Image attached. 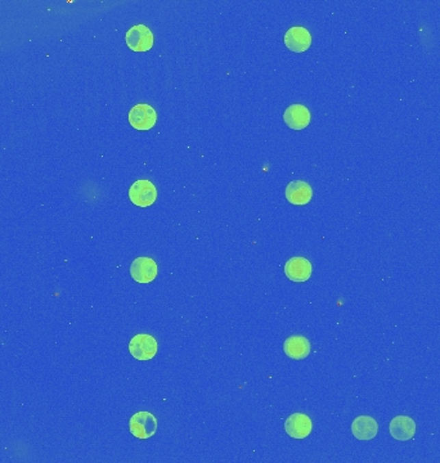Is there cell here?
<instances>
[{"label":"cell","instance_id":"6da1fadb","mask_svg":"<svg viewBox=\"0 0 440 463\" xmlns=\"http://www.w3.org/2000/svg\"><path fill=\"white\" fill-rule=\"evenodd\" d=\"M129 430L134 438L150 439L157 430V420L150 412H138L130 418Z\"/></svg>","mask_w":440,"mask_h":463},{"label":"cell","instance_id":"7a4b0ae2","mask_svg":"<svg viewBox=\"0 0 440 463\" xmlns=\"http://www.w3.org/2000/svg\"><path fill=\"white\" fill-rule=\"evenodd\" d=\"M159 350V344L156 338L147 334H140L135 335L130 340L129 351L133 355V358L138 360H151L155 358Z\"/></svg>","mask_w":440,"mask_h":463},{"label":"cell","instance_id":"3957f363","mask_svg":"<svg viewBox=\"0 0 440 463\" xmlns=\"http://www.w3.org/2000/svg\"><path fill=\"white\" fill-rule=\"evenodd\" d=\"M129 199L135 206L148 208L157 200V190L151 180H137L129 188Z\"/></svg>","mask_w":440,"mask_h":463},{"label":"cell","instance_id":"277c9868","mask_svg":"<svg viewBox=\"0 0 440 463\" xmlns=\"http://www.w3.org/2000/svg\"><path fill=\"white\" fill-rule=\"evenodd\" d=\"M125 42L134 52H147L153 47V34L144 25H135L128 30Z\"/></svg>","mask_w":440,"mask_h":463},{"label":"cell","instance_id":"5b68a950","mask_svg":"<svg viewBox=\"0 0 440 463\" xmlns=\"http://www.w3.org/2000/svg\"><path fill=\"white\" fill-rule=\"evenodd\" d=\"M128 120L130 125L137 130H150L157 121V114L152 105L140 103L130 110Z\"/></svg>","mask_w":440,"mask_h":463},{"label":"cell","instance_id":"8992f818","mask_svg":"<svg viewBox=\"0 0 440 463\" xmlns=\"http://www.w3.org/2000/svg\"><path fill=\"white\" fill-rule=\"evenodd\" d=\"M159 268L157 264L147 256L137 258L130 266V274L133 279L138 284H151L157 277Z\"/></svg>","mask_w":440,"mask_h":463},{"label":"cell","instance_id":"52a82bcc","mask_svg":"<svg viewBox=\"0 0 440 463\" xmlns=\"http://www.w3.org/2000/svg\"><path fill=\"white\" fill-rule=\"evenodd\" d=\"M285 273L292 282L302 284L311 278L313 266L308 259L301 258V256H295V258H291L285 265Z\"/></svg>","mask_w":440,"mask_h":463},{"label":"cell","instance_id":"ba28073f","mask_svg":"<svg viewBox=\"0 0 440 463\" xmlns=\"http://www.w3.org/2000/svg\"><path fill=\"white\" fill-rule=\"evenodd\" d=\"M285 430L294 439H305L311 435L313 422L304 413H294L285 422Z\"/></svg>","mask_w":440,"mask_h":463},{"label":"cell","instance_id":"9c48e42d","mask_svg":"<svg viewBox=\"0 0 440 463\" xmlns=\"http://www.w3.org/2000/svg\"><path fill=\"white\" fill-rule=\"evenodd\" d=\"M285 44L292 52H305L311 48V32L302 26H292L285 34Z\"/></svg>","mask_w":440,"mask_h":463},{"label":"cell","instance_id":"30bf717a","mask_svg":"<svg viewBox=\"0 0 440 463\" xmlns=\"http://www.w3.org/2000/svg\"><path fill=\"white\" fill-rule=\"evenodd\" d=\"M389 430L394 439L399 442H407L416 434V422L408 416H398L390 422Z\"/></svg>","mask_w":440,"mask_h":463},{"label":"cell","instance_id":"8fae6325","mask_svg":"<svg viewBox=\"0 0 440 463\" xmlns=\"http://www.w3.org/2000/svg\"><path fill=\"white\" fill-rule=\"evenodd\" d=\"M286 199L292 205L304 206L308 205L313 199V190L307 182L294 180L286 188Z\"/></svg>","mask_w":440,"mask_h":463},{"label":"cell","instance_id":"7c38bea8","mask_svg":"<svg viewBox=\"0 0 440 463\" xmlns=\"http://www.w3.org/2000/svg\"><path fill=\"white\" fill-rule=\"evenodd\" d=\"M311 112L302 105H292L285 111L283 120L292 130H302L311 124Z\"/></svg>","mask_w":440,"mask_h":463},{"label":"cell","instance_id":"4fadbf2b","mask_svg":"<svg viewBox=\"0 0 440 463\" xmlns=\"http://www.w3.org/2000/svg\"><path fill=\"white\" fill-rule=\"evenodd\" d=\"M352 432L358 440H372L378 434V425L374 417L359 416L352 423Z\"/></svg>","mask_w":440,"mask_h":463},{"label":"cell","instance_id":"5bb4252c","mask_svg":"<svg viewBox=\"0 0 440 463\" xmlns=\"http://www.w3.org/2000/svg\"><path fill=\"white\" fill-rule=\"evenodd\" d=\"M285 354L294 360H302L311 354V341L305 336H290L283 342Z\"/></svg>","mask_w":440,"mask_h":463}]
</instances>
